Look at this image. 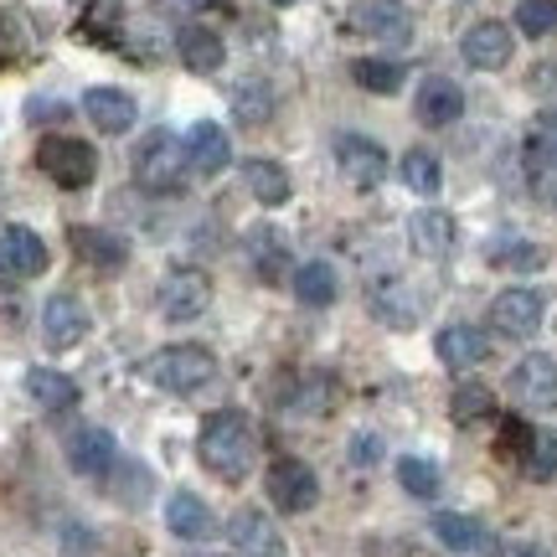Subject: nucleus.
Returning a JSON list of instances; mask_svg holds the SVG:
<instances>
[{"mask_svg": "<svg viewBox=\"0 0 557 557\" xmlns=\"http://www.w3.org/2000/svg\"><path fill=\"white\" fill-rule=\"evenodd\" d=\"M253 449H259V444H253V423H248L238 408L212 413L197 434L201 465H207L218 480H243L248 475V470H253Z\"/></svg>", "mask_w": 557, "mask_h": 557, "instance_id": "obj_1", "label": "nucleus"}, {"mask_svg": "<svg viewBox=\"0 0 557 557\" xmlns=\"http://www.w3.org/2000/svg\"><path fill=\"white\" fill-rule=\"evenodd\" d=\"M145 377L156 382L160 393L191 398V393H201L207 382L218 377V357H212L207 346H191V341H181V346H160L156 357L145 361Z\"/></svg>", "mask_w": 557, "mask_h": 557, "instance_id": "obj_2", "label": "nucleus"}, {"mask_svg": "<svg viewBox=\"0 0 557 557\" xmlns=\"http://www.w3.org/2000/svg\"><path fill=\"white\" fill-rule=\"evenodd\" d=\"M186 171H191V160H186V139H176L171 129H150V135L139 139L135 150V181L145 191H156V197H171L186 186Z\"/></svg>", "mask_w": 557, "mask_h": 557, "instance_id": "obj_3", "label": "nucleus"}, {"mask_svg": "<svg viewBox=\"0 0 557 557\" xmlns=\"http://www.w3.org/2000/svg\"><path fill=\"white\" fill-rule=\"evenodd\" d=\"M37 165L58 181L62 191H78V186H88V181L99 176V156H94V145H83V139H73V135L41 139Z\"/></svg>", "mask_w": 557, "mask_h": 557, "instance_id": "obj_4", "label": "nucleus"}, {"mask_svg": "<svg viewBox=\"0 0 557 557\" xmlns=\"http://www.w3.org/2000/svg\"><path fill=\"white\" fill-rule=\"evenodd\" d=\"M346 26L357 37L387 41V47H408L413 41V16H408V5H398V0H357L346 11Z\"/></svg>", "mask_w": 557, "mask_h": 557, "instance_id": "obj_5", "label": "nucleus"}, {"mask_svg": "<svg viewBox=\"0 0 557 557\" xmlns=\"http://www.w3.org/2000/svg\"><path fill=\"white\" fill-rule=\"evenodd\" d=\"M263 491H269V500H274V511L299 517V511H310V506L320 500V480L305 459H274V465H269V480H263Z\"/></svg>", "mask_w": 557, "mask_h": 557, "instance_id": "obj_6", "label": "nucleus"}, {"mask_svg": "<svg viewBox=\"0 0 557 557\" xmlns=\"http://www.w3.org/2000/svg\"><path fill=\"white\" fill-rule=\"evenodd\" d=\"M156 305L165 320H197L212 305V278L201 274V269H171V274L160 278Z\"/></svg>", "mask_w": 557, "mask_h": 557, "instance_id": "obj_7", "label": "nucleus"}, {"mask_svg": "<svg viewBox=\"0 0 557 557\" xmlns=\"http://www.w3.org/2000/svg\"><path fill=\"white\" fill-rule=\"evenodd\" d=\"M336 171L357 191H372V186H382L387 181V150H382L377 139H367V135H336Z\"/></svg>", "mask_w": 557, "mask_h": 557, "instance_id": "obj_8", "label": "nucleus"}, {"mask_svg": "<svg viewBox=\"0 0 557 557\" xmlns=\"http://www.w3.org/2000/svg\"><path fill=\"white\" fill-rule=\"evenodd\" d=\"M542 315H547V299L537 295V289H500L496 299H491V325H496L500 336L511 341H527L542 331Z\"/></svg>", "mask_w": 557, "mask_h": 557, "instance_id": "obj_9", "label": "nucleus"}, {"mask_svg": "<svg viewBox=\"0 0 557 557\" xmlns=\"http://www.w3.org/2000/svg\"><path fill=\"white\" fill-rule=\"evenodd\" d=\"M511 393H517L521 408L532 413H553L557 408V361L547 351H532L511 367Z\"/></svg>", "mask_w": 557, "mask_h": 557, "instance_id": "obj_10", "label": "nucleus"}, {"mask_svg": "<svg viewBox=\"0 0 557 557\" xmlns=\"http://www.w3.org/2000/svg\"><path fill=\"white\" fill-rule=\"evenodd\" d=\"M47 274V243L32 227H0V278H37Z\"/></svg>", "mask_w": 557, "mask_h": 557, "instance_id": "obj_11", "label": "nucleus"}, {"mask_svg": "<svg viewBox=\"0 0 557 557\" xmlns=\"http://www.w3.org/2000/svg\"><path fill=\"white\" fill-rule=\"evenodd\" d=\"M459 52H465V62H470V67H480V73H496V67H506V62H511L517 37H511V26H506V21H475V26L465 32V41H459Z\"/></svg>", "mask_w": 557, "mask_h": 557, "instance_id": "obj_12", "label": "nucleus"}, {"mask_svg": "<svg viewBox=\"0 0 557 557\" xmlns=\"http://www.w3.org/2000/svg\"><path fill=\"white\" fill-rule=\"evenodd\" d=\"M67 465H73V475H88V480H103L114 465H120V444L109 429H78V434L67 438Z\"/></svg>", "mask_w": 557, "mask_h": 557, "instance_id": "obj_13", "label": "nucleus"}, {"mask_svg": "<svg viewBox=\"0 0 557 557\" xmlns=\"http://www.w3.org/2000/svg\"><path fill=\"white\" fill-rule=\"evenodd\" d=\"M88 336V310H83L78 295H52L41 305V341L52 346V351H67V346H78Z\"/></svg>", "mask_w": 557, "mask_h": 557, "instance_id": "obj_14", "label": "nucleus"}, {"mask_svg": "<svg viewBox=\"0 0 557 557\" xmlns=\"http://www.w3.org/2000/svg\"><path fill=\"white\" fill-rule=\"evenodd\" d=\"M429 527H434L438 547H449L455 557H496V547H500L475 517H459V511H438Z\"/></svg>", "mask_w": 557, "mask_h": 557, "instance_id": "obj_15", "label": "nucleus"}, {"mask_svg": "<svg viewBox=\"0 0 557 557\" xmlns=\"http://www.w3.org/2000/svg\"><path fill=\"white\" fill-rule=\"evenodd\" d=\"M83 114L94 120V129L103 135H129L139 120V103L124 94V88H88L83 94Z\"/></svg>", "mask_w": 557, "mask_h": 557, "instance_id": "obj_16", "label": "nucleus"}, {"mask_svg": "<svg viewBox=\"0 0 557 557\" xmlns=\"http://www.w3.org/2000/svg\"><path fill=\"white\" fill-rule=\"evenodd\" d=\"M455 238L459 227L449 212H438V207H423L408 218V248H413L418 259H444V253H455Z\"/></svg>", "mask_w": 557, "mask_h": 557, "instance_id": "obj_17", "label": "nucleus"}, {"mask_svg": "<svg viewBox=\"0 0 557 557\" xmlns=\"http://www.w3.org/2000/svg\"><path fill=\"white\" fill-rule=\"evenodd\" d=\"M227 532H233V547H238L243 557H289V547H284V537H278V527L263 511H238V517L227 521Z\"/></svg>", "mask_w": 557, "mask_h": 557, "instance_id": "obj_18", "label": "nucleus"}, {"mask_svg": "<svg viewBox=\"0 0 557 557\" xmlns=\"http://www.w3.org/2000/svg\"><path fill=\"white\" fill-rule=\"evenodd\" d=\"M186 160H191V171H201V176L227 171V160H233V139H227V129L212 124V120H197L191 124V135H186Z\"/></svg>", "mask_w": 557, "mask_h": 557, "instance_id": "obj_19", "label": "nucleus"}, {"mask_svg": "<svg viewBox=\"0 0 557 557\" xmlns=\"http://www.w3.org/2000/svg\"><path fill=\"white\" fill-rule=\"evenodd\" d=\"M434 351L449 372H470V367H480V361L491 357V341L480 336L475 325H444L434 341Z\"/></svg>", "mask_w": 557, "mask_h": 557, "instance_id": "obj_20", "label": "nucleus"}, {"mask_svg": "<svg viewBox=\"0 0 557 557\" xmlns=\"http://www.w3.org/2000/svg\"><path fill=\"white\" fill-rule=\"evenodd\" d=\"M243 248H248V263H253V274H259L263 284H278V278L295 274V263H289V243L278 238L274 227H253V233L243 238Z\"/></svg>", "mask_w": 557, "mask_h": 557, "instance_id": "obj_21", "label": "nucleus"}, {"mask_svg": "<svg viewBox=\"0 0 557 557\" xmlns=\"http://www.w3.org/2000/svg\"><path fill=\"white\" fill-rule=\"evenodd\" d=\"M465 114V94H459L455 78H429L418 88V120L429 124V129H444V124H455Z\"/></svg>", "mask_w": 557, "mask_h": 557, "instance_id": "obj_22", "label": "nucleus"}, {"mask_svg": "<svg viewBox=\"0 0 557 557\" xmlns=\"http://www.w3.org/2000/svg\"><path fill=\"white\" fill-rule=\"evenodd\" d=\"M165 527H171V537H181V542H201V537H212V511H207L201 496L176 491V496L165 500Z\"/></svg>", "mask_w": 557, "mask_h": 557, "instance_id": "obj_23", "label": "nucleus"}, {"mask_svg": "<svg viewBox=\"0 0 557 557\" xmlns=\"http://www.w3.org/2000/svg\"><path fill=\"white\" fill-rule=\"evenodd\" d=\"M243 186H248V197L263 201V207H284V201L295 197L289 171L274 165V160H248V165H243Z\"/></svg>", "mask_w": 557, "mask_h": 557, "instance_id": "obj_24", "label": "nucleus"}, {"mask_svg": "<svg viewBox=\"0 0 557 557\" xmlns=\"http://www.w3.org/2000/svg\"><path fill=\"white\" fill-rule=\"evenodd\" d=\"M289 284H295V299L299 305H310V310H325V305H336V295H341V278H336V269H331L325 259L299 263Z\"/></svg>", "mask_w": 557, "mask_h": 557, "instance_id": "obj_25", "label": "nucleus"}, {"mask_svg": "<svg viewBox=\"0 0 557 557\" xmlns=\"http://www.w3.org/2000/svg\"><path fill=\"white\" fill-rule=\"evenodd\" d=\"M26 393H32L37 408L62 413V408H73V403H78V382L67 377V372H58V367H32V372H26Z\"/></svg>", "mask_w": 557, "mask_h": 557, "instance_id": "obj_26", "label": "nucleus"}, {"mask_svg": "<svg viewBox=\"0 0 557 557\" xmlns=\"http://www.w3.org/2000/svg\"><path fill=\"white\" fill-rule=\"evenodd\" d=\"M176 52H181V62H186L191 73H218L222 62H227L222 37H218V32H207V26H181Z\"/></svg>", "mask_w": 557, "mask_h": 557, "instance_id": "obj_27", "label": "nucleus"}, {"mask_svg": "<svg viewBox=\"0 0 557 557\" xmlns=\"http://www.w3.org/2000/svg\"><path fill=\"white\" fill-rule=\"evenodd\" d=\"M67 238H73V253H78L83 263H94V269H124V259H129L124 238L103 233V227H73Z\"/></svg>", "mask_w": 557, "mask_h": 557, "instance_id": "obj_28", "label": "nucleus"}, {"mask_svg": "<svg viewBox=\"0 0 557 557\" xmlns=\"http://www.w3.org/2000/svg\"><path fill=\"white\" fill-rule=\"evenodd\" d=\"M398 171H403V181L413 186L418 197H438V186H444V165H438L434 150H408Z\"/></svg>", "mask_w": 557, "mask_h": 557, "instance_id": "obj_29", "label": "nucleus"}, {"mask_svg": "<svg viewBox=\"0 0 557 557\" xmlns=\"http://www.w3.org/2000/svg\"><path fill=\"white\" fill-rule=\"evenodd\" d=\"M351 78L367 88V94H398L403 88V67L387 58H357L351 62Z\"/></svg>", "mask_w": 557, "mask_h": 557, "instance_id": "obj_30", "label": "nucleus"}, {"mask_svg": "<svg viewBox=\"0 0 557 557\" xmlns=\"http://www.w3.org/2000/svg\"><path fill=\"white\" fill-rule=\"evenodd\" d=\"M449 413H455V423H480V418L496 413V398H491V387H485V382H459Z\"/></svg>", "mask_w": 557, "mask_h": 557, "instance_id": "obj_31", "label": "nucleus"}, {"mask_svg": "<svg viewBox=\"0 0 557 557\" xmlns=\"http://www.w3.org/2000/svg\"><path fill=\"white\" fill-rule=\"evenodd\" d=\"M521 470L537 480V485L557 480V434L537 429V434H532V444H527V455H521Z\"/></svg>", "mask_w": 557, "mask_h": 557, "instance_id": "obj_32", "label": "nucleus"}, {"mask_svg": "<svg viewBox=\"0 0 557 557\" xmlns=\"http://www.w3.org/2000/svg\"><path fill=\"white\" fill-rule=\"evenodd\" d=\"M398 485H403V491H408L413 500H434V496H438V470L429 465V459L403 455V459H398Z\"/></svg>", "mask_w": 557, "mask_h": 557, "instance_id": "obj_33", "label": "nucleus"}, {"mask_svg": "<svg viewBox=\"0 0 557 557\" xmlns=\"http://www.w3.org/2000/svg\"><path fill=\"white\" fill-rule=\"evenodd\" d=\"M517 32L521 37H547V32H557V0H521Z\"/></svg>", "mask_w": 557, "mask_h": 557, "instance_id": "obj_34", "label": "nucleus"}, {"mask_svg": "<svg viewBox=\"0 0 557 557\" xmlns=\"http://www.w3.org/2000/svg\"><path fill=\"white\" fill-rule=\"evenodd\" d=\"M491 263H500V269H542V263H547V253H542V248H532V243H496V248H491Z\"/></svg>", "mask_w": 557, "mask_h": 557, "instance_id": "obj_35", "label": "nucleus"}, {"mask_svg": "<svg viewBox=\"0 0 557 557\" xmlns=\"http://www.w3.org/2000/svg\"><path fill=\"white\" fill-rule=\"evenodd\" d=\"M233 103H238V120H243V124H263V120H269V109H274V99L263 94L259 83H243L238 99H233Z\"/></svg>", "mask_w": 557, "mask_h": 557, "instance_id": "obj_36", "label": "nucleus"}, {"mask_svg": "<svg viewBox=\"0 0 557 557\" xmlns=\"http://www.w3.org/2000/svg\"><path fill=\"white\" fill-rule=\"evenodd\" d=\"M114 470H120V491H114V496L124 500V506H139V500L150 496V470H145V465H114Z\"/></svg>", "mask_w": 557, "mask_h": 557, "instance_id": "obj_37", "label": "nucleus"}, {"mask_svg": "<svg viewBox=\"0 0 557 557\" xmlns=\"http://www.w3.org/2000/svg\"><path fill=\"white\" fill-rule=\"evenodd\" d=\"M532 434H537V429H527L521 418H506V423H500V455L521 459L527 455V444H532Z\"/></svg>", "mask_w": 557, "mask_h": 557, "instance_id": "obj_38", "label": "nucleus"}, {"mask_svg": "<svg viewBox=\"0 0 557 557\" xmlns=\"http://www.w3.org/2000/svg\"><path fill=\"white\" fill-rule=\"evenodd\" d=\"M532 156H537V160H553V165H557V109L537 120V135H532Z\"/></svg>", "mask_w": 557, "mask_h": 557, "instance_id": "obj_39", "label": "nucleus"}, {"mask_svg": "<svg viewBox=\"0 0 557 557\" xmlns=\"http://www.w3.org/2000/svg\"><path fill=\"white\" fill-rule=\"evenodd\" d=\"M346 455H351V465H377V459H382V438L377 434H357Z\"/></svg>", "mask_w": 557, "mask_h": 557, "instance_id": "obj_40", "label": "nucleus"}, {"mask_svg": "<svg viewBox=\"0 0 557 557\" xmlns=\"http://www.w3.org/2000/svg\"><path fill=\"white\" fill-rule=\"evenodd\" d=\"M496 557H553V553H542V547H532V542H500Z\"/></svg>", "mask_w": 557, "mask_h": 557, "instance_id": "obj_41", "label": "nucleus"}, {"mask_svg": "<svg viewBox=\"0 0 557 557\" xmlns=\"http://www.w3.org/2000/svg\"><path fill=\"white\" fill-rule=\"evenodd\" d=\"M542 191H547V201L557 207V171H547V176H542Z\"/></svg>", "mask_w": 557, "mask_h": 557, "instance_id": "obj_42", "label": "nucleus"}, {"mask_svg": "<svg viewBox=\"0 0 557 557\" xmlns=\"http://www.w3.org/2000/svg\"><path fill=\"white\" fill-rule=\"evenodd\" d=\"M191 11H207V5H222V0H186Z\"/></svg>", "mask_w": 557, "mask_h": 557, "instance_id": "obj_43", "label": "nucleus"}, {"mask_svg": "<svg viewBox=\"0 0 557 557\" xmlns=\"http://www.w3.org/2000/svg\"><path fill=\"white\" fill-rule=\"evenodd\" d=\"M274 5H295V0H274Z\"/></svg>", "mask_w": 557, "mask_h": 557, "instance_id": "obj_44", "label": "nucleus"}]
</instances>
